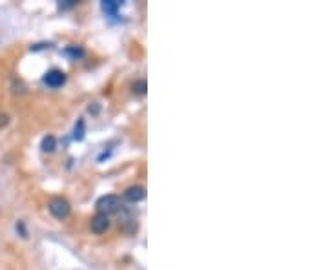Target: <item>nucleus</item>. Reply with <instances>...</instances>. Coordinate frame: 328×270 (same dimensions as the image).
<instances>
[{"mask_svg":"<svg viewBox=\"0 0 328 270\" xmlns=\"http://www.w3.org/2000/svg\"><path fill=\"white\" fill-rule=\"evenodd\" d=\"M123 208V205H121V197L118 196H102L101 199L97 201V210H99V213H115L118 212V210Z\"/></svg>","mask_w":328,"mask_h":270,"instance_id":"obj_1","label":"nucleus"},{"mask_svg":"<svg viewBox=\"0 0 328 270\" xmlns=\"http://www.w3.org/2000/svg\"><path fill=\"white\" fill-rule=\"evenodd\" d=\"M48 208H49V212H51L53 218H57V219H66L68 215H70V212H71L70 203H68L66 199H62V197L53 199L51 203H49Z\"/></svg>","mask_w":328,"mask_h":270,"instance_id":"obj_2","label":"nucleus"},{"mask_svg":"<svg viewBox=\"0 0 328 270\" xmlns=\"http://www.w3.org/2000/svg\"><path fill=\"white\" fill-rule=\"evenodd\" d=\"M42 83L49 88H58L66 83V73L61 70H49L48 73L42 77Z\"/></svg>","mask_w":328,"mask_h":270,"instance_id":"obj_3","label":"nucleus"},{"mask_svg":"<svg viewBox=\"0 0 328 270\" xmlns=\"http://www.w3.org/2000/svg\"><path fill=\"white\" fill-rule=\"evenodd\" d=\"M108 228H109V218L106 215V213L97 212L92 219V232L97 235H101V234H104Z\"/></svg>","mask_w":328,"mask_h":270,"instance_id":"obj_4","label":"nucleus"},{"mask_svg":"<svg viewBox=\"0 0 328 270\" xmlns=\"http://www.w3.org/2000/svg\"><path fill=\"white\" fill-rule=\"evenodd\" d=\"M124 197H126L130 203H139V201H142L146 197V190L144 186H139V184H135V186H130L124 192Z\"/></svg>","mask_w":328,"mask_h":270,"instance_id":"obj_5","label":"nucleus"},{"mask_svg":"<svg viewBox=\"0 0 328 270\" xmlns=\"http://www.w3.org/2000/svg\"><path fill=\"white\" fill-rule=\"evenodd\" d=\"M62 53H64L66 57H70L71 61H80L86 55L84 48H80V46H68V48L62 49Z\"/></svg>","mask_w":328,"mask_h":270,"instance_id":"obj_6","label":"nucleus"},{"mask_svg":"<svg viewBox=\"0 0 328 270\" xmlns=\"http://www.w3.org/2000/svg\"><path fill=\"white\" fill-rule=\"evenodd\" d=\"M123 6V2H118V0H104V2H101V8H102V11H104L106 15H117V11H118V8Z\"/></svg>","mask_w":328,"mask_h":270,"instance_id":"obj_7","label":"nucleus"},{"mask_svg":"<svg viewBox=\"0 0 328 270\" xmlns=\"http://www.w3.org/2000/svg\"><path fill=\"white\" fill-rule=\"evenodd\" d=\"M40 148H42V152H46V153H53L55 150H57V139H55L53 135H46V137L42 139Z\"/></svg>","mask_w":328,"mask_h":270,"instance_id":"obj_8","label":"nucleus"},{"mask_svg":"<svg viewBox=\"0 0 328 270\" xmlns=\"http://www.w3.org/2000/svg\"><path fill=\"white\" fill-rule=\"evenodd\" d=\"M84 135H86V122H84V119H79L77 124H75V128H73V139L82 141Z\"/></svg>","mask_w":328,"mask_h":270,"instance_id":"obj_9","label":"nucleus"},{"mask_svg":"<svg viewBox=\"0 0 328 270\" xmlns=\"http://www.w3.org/2000/svg\"><path fill=\"white\" fill-rule=\"evenodd\" d=\"M131 88H133V93H137V95H144L146 90H148V86H146V80H135Z\"/></svg>","mask_w":328,"mask_h":270,"instance_id":"obj_10","label":"nucleus"},{"mask_svg":"<svg viewBox=\"0 0 328 270\" xmlns=\"http://www.w3.org/2000/svg\"><path fill=\"white\" fill-rule=\"evenodd\" d=\"M73 6H77V2H75V0H64V2H61V4H58V8H61V9H70V8H73Z\"/></svg>","mask_w":328,"mask_h":270,"instance_id":"obj_11","label":"nucleus"},{"mask_svg":"<svg viewBox=\"0 0 328 270\" xmlns=\"http://www.w3.org/2000/svg\"><path fill=\"white\" fill-rule=\"evenodd\" d=\"M8 122H9L8 115H0V128H2V126H6V124H8Z\"/></svg>","mask_w":328,"mask_h":270,"instance_id":"obj_12","label":"nucleus"}]
</instances>
